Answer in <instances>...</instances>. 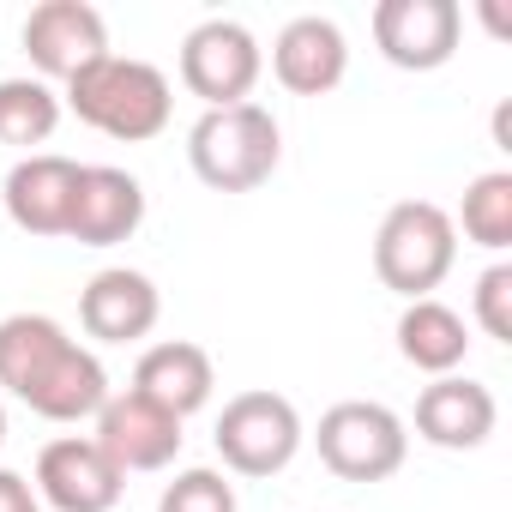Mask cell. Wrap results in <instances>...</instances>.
<instances>
[{
    "instance_id": "6da1fadb",
    "label": "cell",
    "mask_w": 512,
    "mask_h": 512,
    "mask_svg": "<svg viewBox=\"0 0 512 512\" xmlns=\"http://www.w3.org/2000/svg\"><path fill=\"white\" fill-rule=\"evenodd\" d=\"M0 386L19 404H31L43 422H85L109 404L103 362L67 338L49 314H7L0 320Z\"/></svg>"
},
{
    "instance_id": "7a4b0ae2",
    "label": "cell",
    "mask_w": 512,
    "mask_h": 512,
    "mask_svg": "<svg viewBox=\"0 0 512 512\" xmlns=\"http://www.w3.org/2000/svg\"><path fill=\"white\" fill-rule=\"evenodd\" d=\"M67 109L85 127H97V133H109L121 145H145V139H157L169 127L175 97H169V79L151 61H133V55L109 49L103 61H91L85 73L67 79Z\"/></svg>"
},
{
    "instance_id": "3957f363",
    "label": "cell",
    "mask_w": 512,
    "mask_h": 512,
    "mask_svg": "<svg viewBox=\"0 0 512 512\" xmlns=\"http://www.w3.org/2000/svg\"><path fill=\"white\" fill-rule=\"evenodd\" d=\"M284 157V133L266 103H229L205 109L187 133V163L211 193H253L266 187Z\"/></svg>"
},
{
    "instance_id": "277c9868",
    "label": "cell",
    "mask_w": 512,
    "mask_h": 512,
    "mask_svg": "<svg viewBox=\"0 0 512 512\" xmlns=\"http://www.w3.org/2000/svg\"><path fill=\"white\" fill-rule=\"evenodd\" d=\"M452 260H458V223L434 199H398L374 229V278L404 302H428L446 284Z\"/></svg>"
},
{
    "instance_id": "5b68a950",
    "label": "cell",
    "mask_w": 512,
    "mask_h": 512,
    "mask_svg": "<svg viewBox=\"0 0 512 512\" xmlns=\"http://www.w3.org/2000/svg\"><path fill=\"white\" fill-rule=\"evenodd\" d=\"M314 446H320V464L338 482H386V476L404 470L410 434H404L398 410H386L374 398H344L320 416Z\"/></svg>"
},
{
    "instance_id": "8992f818",
    "label": "cell",
    "mask_w": 512,
    "mask_h": 512,
    "mask_svg": "<svg viewBox=\"0 0 512 512\" xmlns=\"http://www.w3.org/2000/svg\"><path fill=\"white\" fill-rule=\"evenodd\" d=\"M211 440H217L223 470H235V476H278L302 452V416H296V404L284 392L253 386V392H235L223 404Z\"/></svg>"
},
{
    "instance_id": "52a82bcc",
    "label": "cell",
    "mask_w": 512,
    "mask_h": 512,
    "mask_svg": "<svg viewBox=\"0 0 512 512\" xmlns=\"http://www.w3.org/2000/svg\"><path fill=\"white\" fill-rule=\"evenodd\" d=\"M266 73V55L253 43V31L241 19H205L187 31L181 43V85L205 103V109H229V103H253V85Z\"/></svg>"
},
{
    "instance_id": "ba28073f",
    "label": "cell",
    "mask_w": 512,
    "mask_h": 512,
    "mask_svg": "<svg viewBox=\"0 0 512 512\" xmlns=\"http://www.w3.org/2000/svg\"><path fill=\"white\" fill-rule=\"evenodd\" d=\"M464 13L458 0H380L374 7V43L404 73H434L458 55Z\"/></svg>"
},
{
    "instance_id": "9c48e42d",
    "label": "cell",
    "mask_w": 512,
    "mask_h": 512,
    "mask_svg": "<svg viewBox=\"0 0 512 512\" xmlns=\"http://www.w3.org/2000/svg\"><path fill=\"white\" fill-rule=\"evenodd\" d=\"M127 476L103 458L91 434H61L37 452V500L55 512H115Z\"/></svg>"
},
{
    "instance_id": "30bf717a",
    "label": "cell",
    "mask_w": 512,
    "mask_h": 512,
    "mask_svg": "<svg viewBox=\"0 0 512 512\" xmlns=\"http://www.w3.org/2000/svg\"><path fill=\"white\" fill-rule=\"evenodd\" d=\"M25 55L43 73V85L73 79V73H85L91 61L109 55V25L91 0H43L25 19Z\"/></svg>"
},
{
    "instance_id": "8fae6325",
    "label": "cell",
    "mask_w": 512,
    "mask_h": 512,
    "mask_svg": "<svg viewBox=\"0 0 512 512\" xmlns=\"http://www.w3.org/2000/svg\"><path fill=\"white\" fill-rule=\"evenodd\" d=\"M91 440L103 446V458L121 476H133V470H169L175 452H181V422L127 386V392H109V404L97 410V434Z\"/></svg>"
},
{
    "instance_id": "7c38bea8",
    "label": "cell",
    "mask_w": 512,
    "mask_h": 512,
    "mask_svg": "<svg viewBox=\"0 0 512 512\" xmlns=\"http://www.w3.org/2000/svg\"><path fill=\"white\" fill-rule=\"evenodd\" d=\"M73 193H79V163L61 157V151H31L7 169V217L25 229V235H67V217H73Z\"/></svg>"
},
{
    "instance_id": "4fadbf2b",
    "label": "cell",
    "mask_w": 512,
    "mask_h": 512,
    "mask_svg": "<svg viewBox=\"0 0 512 512\" xmlns=\"http://www.w3.org/2000/svg\"><path fill=\"white\" fill-rule=\"evenodd\" d=\"M145 223V187L115 163H79V193L67 217V241L79 247H115Z\"/></svg>"
},
{
    "instance_id": "5bb4252c",
    "label": "cell",
    "mask_w": 512,
    "mask_h": 512,
    "mask_svg": "<svg viewBox=\"0 0 512 512\" xmlns=\"http://www.w3.org/2000/svg\"><path fill=\"white\" fill-rule=\"evenodd\" d=\"M500 422V404L482 380L470 374H440L416 398V434L440 452H476Z\"/></svg>"
},
{
    "instance_id": "9a60e30c",
    "label": "cell",
    "mask_w": 512,
    "mask_h": 512,
    "mask_svg": "<svg viewBox=\"0 0 512 512\" xmlns=\"http://www.w3.org/2000/svg\"><path fill=\"white\" fill-rule=\"evenodd\" d=\"M272 73H278V85L296 91V97H326V91H338L344 73H350V43H344V31H338L332 19L302 13V19H290V25L278 31V43H272Z\"/></svg>"
},
{
    "instance_id": "2e32d148",
    "label": "cell",
    "mask_w": 512,
    "mask_h": 512,
    "mask_svg": "<svg viewBox=\"0 0 512 512\" xmlns=\"http://www.w3.org/2000/svg\"><path fill=\"white\" fill-rule=\"evenodd\" d=\"M157 314H163V296L133 266H109L79 290V326L97 344H133V338H145L157 326Z\"/></svg>"
},
{
    "instance_id": "e0dca14e",
    "label": "cell",
    "mask_w": 512,
    "mask_h": 512,
    "mask_svg": "<svg viewBox=\"0 0 512 512\" xmlns=\"http://www.w3.org/2000/svg\"><path fill=\"white\" fill-rule=\"evenodd\" d=\"M211 386H217V368H211V356H205L199 344H187V338L151 344V350L139 356V368H133V392L151 398L157 410H169L175 422H187L193 410H205V404H211Z\"/></svg>"
},
{
    "instance_id": "ac0fdd59",
    "label": "cell",
    "mask_w": 512,
    "mask_h": 512,
    "mask_svg": "<svg viewBox=\"0 0 512 512\" xmlns=\"http://www.w3.org/2000/svg\"><path fill=\"white\" fill-rule=\"evenodd\" d=\"M398 356L416 368V374H458L464 356H470V332H464V314H452L446 302H410L398 314Z\"/></svg>"
},
{
    "instance_id": "d6986e66",
    "label": "cell",
    "mask_w": 512,
    "mask_h": 512,
    "mask_svg": "<svg viewBox=\"0 0 512 512\" xmlns=\"http://www.w3.org/2000/svg\"><path fill=\"white\" fill-rule=\"evenodd\" d=\"M458 223L476 247L488 253H506L512 247V169H488L464 187V205H458Z\"/></svg>"
},
{
    "instance_id": "ffe728a7",
    "label": "cell",
    "mask_w": 512,
    "mask_h": 512,
    "mask_svg": "<svg viewBox=\"0 0 512 512\" xmlns=\"http://www.w3.org/2000/svg\"><path fill=\"white\" fill-rule=\"evenodd\" d=\"M61 127V97L43 79H0V145H43Z\"/></svg>"
},
{
    "instance_id": "44dd1931",
    "label": "cell",
    "mask_w": 512,
    "mask_h": 512,
    "mask_svg": "<svg viewBox=\"0 0 512 512\" xmlns=\"http://www.w3.org/2000/svg\"><path fill=\"white\" fill-rule=\"evenodd\" d=\"M157 512H235V488L223 482V470H181L169 488H163V500H157Z\"/></svg>"
},
{
    "instance_id": "7402d4cb",
    "label": "cell",
    "mask_w": 512,
    "mask_h": 512,
    "mask_svg": "<svg viewBox=\"0 0 512 512\" xmlns=\"http://www.w3.org/2000/svg\"><path fill=\"white\" fill-rule=\"evenodd\" d=\"M476 326L494 344H512V266L506 260L476 278Z\"/></svg>"
},
{
    "instance_id": "603a6c76",
    "label": "cell",
    "mask_w": 512,
    "mask_h": 512,
    "mask_svg": "<svg viewBox=\"0 0 512 512\" xmlns=\"http://www.w3.org/2000/svg\"><path fill=\"white\" fill-rule=\"evenodd\" d=\"M0 512H43L37 488H31L19 470H0Z\"/></svg>"
},
{
    "instance_id": "cb8c5ba5",
    "label": "cell",
    "mask_w": 512,
    "mask_h": 512,
    "mask_svg": "<svg viewBox=\"0 0 512 512\" xmlns=\"http://www.w3.org/2000/svg\"><path fill=\"white\" fill-rule=\"evenodd\" d=\"M494 145H500V151H512V103H500V109H494Z\"/></svg>"
},
{
    "instance_id": "d4e9b609",
    "label": "cell",
    "mask_w": 512,
    "mask_h": 512,
    "mask_svg": "<svg viewBox=\"0 0 512 512\" xmlns=\"http://www.w3.org/2000/svg\"><path fill=\"white\" fill-rule=\"evenodd\" d=\"M0 446H7V410H0Z\"/></svg>"
}]
</instances>
